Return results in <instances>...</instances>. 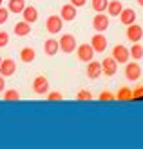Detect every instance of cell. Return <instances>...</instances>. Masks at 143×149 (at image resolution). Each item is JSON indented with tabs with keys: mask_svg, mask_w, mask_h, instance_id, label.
Segmentation results:
<instances>
[{
	"mask_svg": "<svg viewBox=\"0 0 143 149\" xmlns=\"http://www.w3.org/2000/svg\"><path fill=\"white\" fill-rule=\"evenodd\" d=\"M60 49L64 51V53H74L78 47V44H76V36L71 35V33H65L62 38H60Z\"/></svg>",
	"mask_w": 143,
	"mask_h": 149,
	"instance_id": "6da1fadb",
	"label": "cell"
},
{
	"mask_svg": "<svg viewBox=\"0 0 143 149\" xmlns=\"http://www.w3.org/2000/svg\"><path fill=\"white\" fill-rule=\"evenodd\" d=\"M62 27H64V20H62V17H58V15H51L46 20V29L51 35H58L62 31Z\"/></svg>",
	"mask_w": 143,
	"mask_h": 149,
	"instance_id": "7a4b0ae2",
	"label": "cell"
},
{
	"mask_svg": "<svg viewBox=\"0 0 143 149\" xmlns=\"http://www.w3.org/2000/svg\"><path fill=\"white\" fill-rule=\"evenodd\" d=\"M112 58H114L118 64H127L129 58H131V51L125 46H122V44H118V46L112 47Z\"/></svg>",
	"mask_w": 143,
	"mask_h": 149,
	"instance_id": "3957f363",
	"label": "cell"
},
{
	"mask_svg": "<svg viewBox=\"0 0 143 149\" xmlns=\"http://www.w3.org/2000/svg\"><path fill=\"white\" fill-rule=\"evenodd\" d=\"M76 55L82 62H91L94 58V49H93L91 44H80L76 47Z\"/></svg>",
	"mask_w": 143,
	"mask_h": 149,
	"instance_id": "277c9868",
	"label": "cell"
},
{
	"mask_svg": "<svg viewBox=\"0 0 143 149\" xmlns=\"http://www.w3.org/2000/svg\"><path fill=\"white\" fill-rule=\"evenodd\" d=\"M33 91L36 95H47L49 93V80L44 77V74H40V77H36L33 80Z\"/></svg>",
	"mask_w": 143,
	"mask_h": 149,
	"instance_id": "5b68a950",
	"label": "cell"
},
{
	"mask_svg": "<svg viewBox=\"0 0 143 149\" xmlns=\"http://www.w3.org/2000/svg\"><path fill=\"white\" fill-rule=\"evenodd\" d=\"M91 46L94 49V53H103L107 49V38H105L103 33H96L91 38Z\"/></svg>",
	"mask_w": 143,
	"mask_h": 149,
	"instance_id": "8992f818",
	"label": "cell"
},
{
	"mask_svg": "<svg viewBox=\"0 0 143 149\" xmlns=\"http://www.w3.org/2000/svg\"><path fill=\"white\" fill-rule=\"evenodd\" d=\"M17 73V62L13 58H4L2 64H0V74L2 77H13Z\"/></svg>",
	"mask_w": 143,
	"mask_h": 149,
	"instance_id": "52a82bcc",
	"label": "cell"
},
{
	"mask_svg": "<svg viewBox=\"0 0 143 149\" xmlns=\"http://www.w3.org/2000/svg\"><path fill=\"white\" fill-rule=\"evenodd\" d=\"M141 77V68H140V64L138 62H131V64H127L125 65V78L127 80H138Z\"/></svg>",
	"mask_w": 143,
	"mask_h": 149,
	"instance_id": "ba28073f",
	"label": "cell"
},
{
	"mask_svg": "<svg viewBox=\"0 0 143 149\" xmlns=\"http://www.w3.org/2000/svg\"><path fill=\"white\" fill-rule=\"evenodd\" d=\"M93 27L96 29L98 33H103L105 29L109 27V17L103 13H96L94 18H93Z\"/></svg>",
	"mask_w": 143,
	"mask_h": 149,
	"instance_id": "9c48e42d",
	"label": "cell"
},
{
	"mask_svg": "<svg viewBox=\"0 0 143 149\" xmlns=\"http://www.w3.org/2000/svg\"><path fill=\"white\" fill-rule=\"evenodd\" d=\"M102 69H103V74L114 77V74L118 73V62L112 56H107V58H103V62H102Z\"/></svg>",
	"mask_w": 143,
	"mask_h": 149,
	"instance_id": "30bf717a",
	"label": "cell"
},
{
	"mask_svg": "<svg viewBox=\"0 0 143 149\" xmlns=\"http://www.w3.org/2000/svg\"><path fill=\"white\" fill-rule=\"evenodd\" d=\"M127 38L131 42H140L143 38V27L138 24H131L127 26Z\"/></svg>",
	"mask_w": 143,
	"mask_h": 149,
	"instance_id": "8fae6325",
	"label": "cell"
},
{
	"mask_svg": "<svg viewBox=\"0 0 143 149\" xmlns=\"http://www.w3.org/2000/svg\"><path fill=\"white\" fill-rule=\"evenodd\" d=\"M76 7H74L71 2L69 4H65V6H62V11H60V17H62V20L64 22H73L74 18H76Z\"/></svg>",
	"mask_w": 143,
	"mask_h": 149,
	"instance_id": "7c38bea8",
	"label": "cell"
},
{
	"mask_svg": "<svg viewBox=\"0 0 143 149\" xmlns=\"http://www.w3.org/2000/svg\"><path fill=\"white\" fill-rule=\"evenodd\" d=\"M87 64H89V65H87V77L91 78V80L98 78V77L103 73V69H102V62H94V60H91V62H87Z\"/></svg>",
	"mask_w": 143,
	"mask_h": 149,
	"instance_id": "4fadbf2b",
	"label": "cell"
},
{
	"mask_svg": "<svg viewBox=\"0 0 143 149\" xmlns=\"http://www.w3.org/2000/svg\"><path fill=\"white\" fill-rule=\"evenodd\" d=\"M120 20H122L123 26H131L136 22V11L134 9H122V13H120Z\"/></svg>",
	"mask_w": 143,
	"mask_h": 149,
	"instance_id": "5bb4252c",
	"label": "cell"
},
{
	"mask_svg": "<svg viewBox=\"0 0 143 149\" xmlns=\"http://www.w3.org/2000/svg\"><path fill=\"white\" fill-rule=\"evenodd\" d=\"M22 15H24V20H26V22H29V24H35V22L38 20V9H36V7H33V6L24 7Z\"/></svg>",
	"mask_w": 143,
	"mask_h": 149,
	"instance_id": "9a60e30c",
	"label": "cell"
},
{
	"mask_svg": "<svg viewBox=\"0 0 143 149\" xmlns=\"http://www.w3.org/2000/svg\"><path fill=\"white\" fill-rule=\"evenodd\" d=\"M29 33H31V24H29V22L22 20V22L15 24V35L17 36H27Z\"/></svg>",
	"mask_w": 143,
	"mask_h": 149,
	"instance_id": "2e32d148",
	"label": "cell"
},
{
	"mask_svg": "<svg viewBox=\"0 0 143 149\" xmlns=\"http://www.w3.org/2000/svg\"><path fill=\"white\" fill-rule=\"evenodd\" d=\"M58 49H60L58 40H55V38H47L46 42H44V51H46V55L53 56V55L58 53Z\"/></svg>",
	"mask_w": 143,
	"mask_h": 149,
	"instance_id": "e0dca14e",
	"label": "cell"
},
{
	"mask_svg": "<svg viewBox=\"0 0 143 149\" xmlns=\"http://www.w3.org/2000/svg\"><path fill=\"white\" fill-rule=\"evenodd\" d=\"M123 9V4L120 0H109V6H107V13L111 17H120V13Z\"/></svg>",
	"mask_w": 143,
	"mask_h": 149,
	"instance_id": "ac0fdd59",
	"label": "cell"
},
{
	"mask_svg": "<svg viewBox=\"0 0 143 149\" xmlns=\"http://www.w3.org/2000/svg\"><path fill=\"white\" fill-rule=\"evenodd\" d=\"M24 7H26V0H9V2H7L9 13H22Z\"/></svg>",
	"mask_w": 143,
	"mask_h": 149,
	"instance_id": "d6986e66",
	"label": "cell"
},
{
	"mask_svg": "<svg viewBox=\"0 0 143 149\" xmlns=\"http://www.w3.org/2000/svg\"><path fill=\"white\" fill-rule=\"evenodd\" d=\"M35 56H36V53H35V49H33V47H24V49L20 51V58H22V62H26V64L33 62V60H35Z\"/></svg>",
	"mask_w": 143,
	"mask_h": 149,
	"instance_id": "ffe728a7",
	"label": "cell"
},
{
	"mask_svg": "<svg viewBox=\"0 0 143 149\" xmlns=\"http://www.w3.org/2000/svg\"><path fill=\"white\" fill-rule=\"evenodd\" d=\"M116 98L118 100H131L132 98V89L131 87H120L118 93H116Z\"/></svg>",
	"mask_w": 143,
	"mask_h": 149,
	"instance_id": "44dd1931",
	"label": "cell"
},
{
	"mask_svg": "<svg viewBox=\"0 0 143 149\" xmlns=\"http://www.w3.org/2000/svg\"><path fill=\"white\" fill-rule=\"evenodd\" d=\"M91 6H93V9H94L96 13H103V11H107L109 0H93Z\"/></svg>",
	"mask_w": 143,
	"mask_h": 149,
	"instance_id": "7402d4cb",
	"label": "cell"
},
{
	"mask_svg": "<svg viewBox=\"0 0 143 149\" xmlns=\"http://www.w3.org/2000/svg\"><path fill=\"white\" fill-rule=\"evenodd\" d=\"M129 51H131V56L134 58V60H140V58L143 56V47H141L140 42H134V46H132Z\"/></svg>",
	"mask_w": 143,
	"mask_h": 149,
	"instance_id": "603a6c76",
	"label": "cell"
},
{
	"mask_svg": "<svg viewBox=\"0 0 143 149\" xmlns=\"http://www.w3.org/2000/svg\"><path fill=\"white\" fill-rule=\"evenodd\" d=\"M4 100L11 102V100H20V93L17 91V89H7V91H4Z\"/></svg>",
	"mask_w": 143,
	"mask_h": 149,
	"instance_id": "cb8c5ba5",
	"label": "cell"
},
{
	"mask_svg": "<svg viewBox=\"0 0 143 149\" xmlns=\"http://www.w3.org/2000/svg\"><path fill=\"white\" fill-rule=\"evenodd\" d=\"M76 98H78V100H91L93 95H91V91H89V89H80L78 95H76Z\"/></svg>",
	"mask_w": 143,
	"mask_h": 149,
	"instance_id": "d4e9b609",
	"label": "cell"
},
{
	"mask_svg": "<svg viewBox=\"0 0 143 149\" xmlns=\"http://www.w3.org/2000/svg\"><path fill=\"white\" fill-rule=\"evenodd\" d=\"M7 17H9V9L0 6V24H6V22H7Z\"/></svg>",
	"mask_w": 143,
	"mask_h": 149,
	"instance_id": "484cf974",
	"label": "cell"
},
{
	"mask_svg": "<svg viewBox=\"0 0 143 149\" xmlns=\"http://www.w3.org/2000/svg\"><path fill=\"white\" fill-rule=\"evenodd\" d=\"M46 98H47V100H62V98H64V95L60 93V91H49Z\"/></svg>",
	"mask_w": 143,
	"mask_h": 149,
	"instance_id": "4316f807",
	"label": "cell"
},
{
	"mask_svg": "<svg viewBox=\"0 0 143 149\" xmlns=\"http://www.w3.org/2000/svg\"><path fill=\"white\" fill-rule=\"evenodd\" d=\"M116 98V95H112L111 91H102L100 93V100L102 102H107V100H114Z\"/></svg>",
	"mask_w": 143,
	"mask_h": 149,
	"instance_id": "83f0119b",
	"label": "cell"
},
{
	"mask_svg": "<svg viewBox=\"0 0 143 149\" xmlns=\"http://www.w3.org/2000/svg\"><path fill=\"white\" fill-rule=\"evenodd\" d=\"M7 42H9V35L6 31H0V47H6Z\"/></svg>",
	"mask_w": 143,
	"mask_h": 149,
	"instance_id": "f1b7e54d",
	"label": "cell"
},
{
	"mask_svg": "<svg viewBox=\"0 0 143 149\" xmlns=\"http://www.w3.org/2000/svg\"><path fill=\"white\" fill-rule=\"evenodd\" d=\"M140 96H143V86L136 87V89L132 91V98H140Z\"/></svg>",
	"mask_w": 143,
	"mask_h": 149,
	"instance_id": "f546056e",
	"label": "cell"
},
{
	"mask_svg": "<svg viewBox=\"0 0 143 149\" xmlns=\"http://www.w3.org/2000/svg\"><path fill=\"white\" fill-rule=\"evenodd\" d=\"M71 4H73L74 7H84V6L87 4V0H71Z\"/></svg>",
	"mask_w": 143,
	"mask_h": 149,
	"instance_id": "4dcf8cb0",
	"label": "cell"
},
{
	"mask_svg": "<svg viewBox=\"0 0 143 149\" xmlns=\"http://www.w3.org/2000/svg\"><path fill=\"white\" fill-rule=\"evenodd\" d=\"M4 91H6V77L0 74V93H4Z\"/></svg>",
	"mask_w": 143,
	"mask_h": 149,
	"instance_id": "1f68e13d",
	"label": "cell"
},
{
	"mask_svg": "<svg viewBox=\"0 0 143 149\" xmlns=\"http://www.w3.org/2000/svg\"><path fill=\"white\" fill-rule=\"evenodd\" d=\"M138 4H140V6H143V0H138Z\"/></svg>",
	"mask_w": 143,
	"mask_h": 149,
	"instance_id": "d6a6232c",
	"label": "cell"
},
{
	"mask_svg": "<svg viewBox=\"0 0 143 149\" xmlns=\"http://www.w3.org/2000/svg\"><path fill=\"white\" fill-rule=\"evenodd\" d=\"M0 6H2V0H0Z\"/></svg>",
	"mask_w": 143,
	"mask_h": 149,
	"instance_id": "836d02e7",
	"label": "cell"
},
{
	"mask_svg": "<svg viewBox=\"0 0 143 149\" xmlns=\"http://www.w3.org/2000/svg\"><path fill=\"white\" fill-rule=\"evenodd\" d=\"M0 64H2V58H0Z\"/></svg>",
	"mask_w": 143,
	"mask_h": 149,
	"instance_id": "e575fe53",
	"label": "cell"
}]
</instances>
